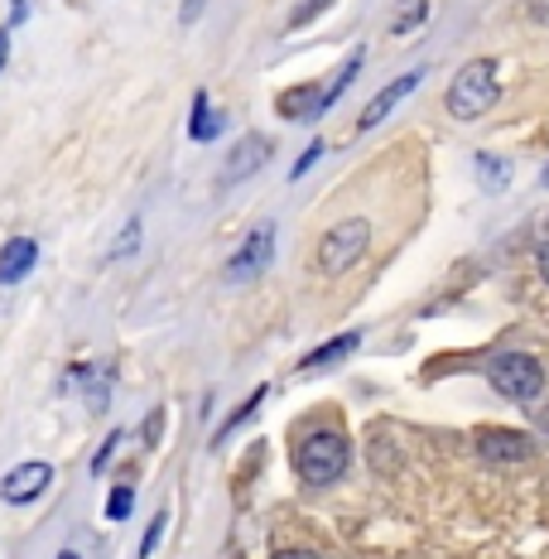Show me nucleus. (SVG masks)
<instances>
[{"label":"nucleus","mask_w":549,"mask_h":559,"mask_svg":"<svg viewBox=\"0 0 549 559\" xmlns=\"http://www.w3.org/2000/svg\"><path fill=\"white\" fill-rule=\"evenodd\" d=\"M135 247H140V223H131L121 231V247L111 251V261H121V255H135Z\"/></svg>","instance_id":"nucleus-19"},{"label":"nucleus","mask_w":549,"mask_h":559,"mask_svg":"<svg viewBox=\"0 0 549 559\" xmlns=\"http://www.w3.org/2000/svg\"><path fill=\"white\" fill-rule=\"evenodd\" d=\"M131 507H135V492H131V487H111L107 516H111V521H126V516H131Z\"/></svg>","instance_id":"nucleus-15"},{"label":"nucleus","mask_w":549,"mask_h":559,"mask_svg":"<svg viewBox=\"0 0 549 559\" xmlns=\"http://www.w3.org/2000/svg\"><path fill=\"white\" fill-rule=\"evenodd\" d=\"M419 78H425V73H419V68H415V73H405V78H395V83H385V87L377 92V97H371L367 107H361V116H357V126H361V131H377V126L385 121V116H391V111L401 107V102H405V97H410V92L419 87Z\"/></svg>","instance_id":"nucleus-8"},{"label":"nucleus","mask_w":549,"mask_h":559,"mask_svg":"<svg viewBox=\"0 0 549 559\" xmlns=\"http://www.w3.org/2000/svg\"><path fill=\"white\" fill-rule=\"evenodd\" d=\"M34 265H39V241L34 237H10L0 247V285H20Z\"/></svg>","instance_id":"nucleus-10"},{"label":"nucleus","mask_w":549,"mask_h":559,"mask_svg":"<svg viewBox=\"0 0 549 559\" xmlns=\"http://www.w3.org/2000/svg\"><path fill=\"white\" fill-rule=\"evenodd\" d=\"M271 559H313L309 550H279V555H271Z\"/></svg>","instance_id":"nucleus-25"},{"label":"nucleus","mask_w":549,"mask_h":559,"mask_svg":"<svg viewBox=\"0 0 549 559\" xmlns=\"http://www.w3.org/2000/svg\"><path fill=\"white\" fill-rule=\"evenodd\" d=\"M487 381H492L497 395L506 401H535L545 391V367L535 362L530 353H497L487 362Z\"/></svg>","instance_id":"nucleus-4"},{"label":"nucleus","mask_w":549,"mask_h":559,"mask_svg":"<svg viewBox=\"0 0 549 559\" xmlns=\"http://www.w3.org/2000/svg\"><path fill=\"white\" fill-rule=\"evenodd\" d=\"M347 463H353V444H347L343 429H313V435H303L299 449H295V468L309 487L337 483V477L347 473Z\"/></svg>","instance_id":"nucleus-1"},{"label":"nucleus","mask_w":549,"mask_h":559,"mask_svg":"<svg viewBox=\"0 0 549 559\" xmlns=\"http://www.w3.org/2000/svg\"><path fill=\"white\" fill-rule=\"evenodd\" d=\"M116 444H121V429H111V435H107V444L97 449V459H92V473H102V468H107V463H111V453H116Z\"/></svg>","instance_id":"nucleus-20"},{"label":"nucleus","mask_w":549,"mask_h":559,"mask_svg":"<svg viewBox=\"0 0 549 559\" xmlns=\"http://www.w3.org/2000/svg\"><path fill=\"white\" fill-rule=\"evenodd\" d=\"M198 5H203V0H183V25H193L198 20Z\"/></svg>","instance_id":"nucleus-24"},{"label":"nucleus","mask_w":549,"mask_h":559,"mask_svg":"<svg viewBox=\"0 0 549 559\" xmlns=\"http://www.w3.org/2000/svg\"><path fill=\"white\" fill-rule=\"evenodd\" d=\"M540 183H545V189H549V169H545V174H540Z\"/></svg>","instance_id":"nucleus-28"},{"label":"nucleus","mask_w":549,"mask_h":559,"mask_svg":"<svg viewBox=\"0 0 549 559\" xmlns=\"http://www.w3.org/2000/svg\"><path fill=\"white\" fill-rule=\"evenodd\" d=\"M477 453H482L487 463H521L535 453V444L525 435H516V429H487V435L477 439Z\"/></svg>","instance_id":"nucleus-9"},{"label":"nucleus","mask_w":549,"mask_h":559,"mask_svg":"<svg viewBox=\"0 0 549 559\" xmlns=\"http://www.w3.org/2000/svg\"><path fill=\"white\" fill-rule=\"evenodd\" d=\"M49 483H53V468H49L44 459L20 463V468H10L5 477H0V502H10V507H29V502H39V497L49 492Z\"/></svg>","instance_id":"nucleus-6"},{"label":"nucleus","mask_w":549,"mask_h":559,"mask_svg":"<svg viewBox=\"0 0 549 559\" xmlns=\"http://www.w3.org/2000/svg\"><path fill=\"white\" fill-rule=\"evenodd\" d=\"M25 15H29V0H10V25H20Z\"/></svg>","instance_id":"nucleus-22"},{"label":"nucleus","mask_w":549,"mask_h":559,"mask_svg":"<svg viewBox=\"0 0 549 559\" xmlns=\"http://www.w3.org/2000/svg\"><path fill=\"white\" fill-rule=\"evenodd\" d=\"M361 343V333H337L333 337V343H323V347H313V353L309 357H303V362H299V371H319V367H337V362H343V357L347 353H353V347Z\"/></svg>","instance_id":"nucleus-12"},{"label":"nucleus","mask_w":549,"mask_h":559,"mask_svg":"<svg viewBox=\"0 0 549 559\" xmlns=\"http://www.w3.org/2000/svg\"><path fill=\"white\" fill-rule=\"evenodd\" d=\"M501 87H497V63L492 58H473V63L458 68V78L449 83V111L458 121H477L497 107Z\"/></svg>","instance_id":"nucleus-2"},{"label":"nucleus","mask_w":549,"mask_h":559,"mask_svg":"<svg viewBox=\"0 0 549 559\" xmlns=\"http://www.w3.org/2000/svg\"><path fill=\"white\" fill-rule=\"evenodd\" d=\"M169 526V511H155V521H150V531H145V540H140V559H150L159 550V535H165Z\"/></svg>","instance_id":"nucleus-16"},{"label":"nucleus","mask_w":549,"mask_h":559,"mask_svg":"<svg viewBox=\"0 0 549 559\" xmlns=\"http://www.w3.org/2000/svg\"><path fill=\"white\" fill-rule=\"evenodd\" d=\"M58 559H77V555H73V550H63V555H58Z\"/></svg>","instance_id":"nucleus-27"},{"label":"nucleus","mask_w":549,"mask_h":559,"mask_svg":"<svg viewBox=\"0 0 549 559\" xmlns=\"http://www.w3.org/2000/svg\"><path fill=\"white\" fill-rule=\"evenodd\" d=\"M217 131H222L217 111L207 107V97H203V92H198V97H193V126H189V135H193V140H213Z\"/></svg>","instance_id":"nucleus-13"},{"label":"nucleus","mask_w":549,"mask_h":559,"mask_svg":"<svg viewBox=\"0 0 549 559\" xmlns=\"http://www.w3.org/2000/svg\"><path fill=\"white\" fill-rule=\"evenodd\" d=\"M329 5H333V0H299V10H295V20H289V29H303L309 20H319Z\"/></svg>","instance_id":"nucleus-17"},{"label":"nucleus","mask_w":549,"mask_h":559,"mask_svg":"<svg viewBox=\"0 0 549 559\" xmlns=\"http://www.w3.org/2000/svg\"><path fill=\"white\" fill-rule=\"evenodd\" d=\"M5 63H10V34L0 29V73H5Z\"/></svg>","instance_id":"nucleus-23"},{"label":"nucleus","mask_w":549,"mask_h":559,"mask_svg":"<svg viewBox=\"0 0 549 559\" xmlns=\"http://www.w3.org/2000/svg\"><path fill=\"white\" fill-rule=\"evenodd\" d=\"M477 169L487 174V189H501V183H506V169H501L497 155H477Z\"/></svg>","instance_id":"nucleus-18"},{"label":"nucleus","mask_w":549,"mask_h":559,"mask_svg":"<svg viewBox=\"0 0 549 559\" xmlns=\"http://www.w3.org/2000/svg\"><path fill=\"white\" fill-rule=\"evenodd\" d=\"M275 111L285 116V121H303V116H323V87H295L285 92V97L275 102Z\"/></svg>","instance_id":"nucleus-11"},{"label":"nucleus","mask_w":549,"mask_h":559,"mask_svg":"<svg viewBox=\"0 0 549 559\" xmlns=\"http://www.w3.org/2000/svg\"><path fill=\"white\" fill-rule=\"evenodd\" d=\"M540 275L549 280V241H540Z\"/></svg>","instance_id":"nucleus-26"},{"label":"nucleus","mask_w":549,"mask_h":559,"mask_svg":"<svg viewBox=\"0 0 549 559\" xmlns=\"http://www.w3.org/2000/svg\"><path fill=\"white\" fill-rule=\"evenodd\" d=\"M323 155V145H309V150H303V155H299V165H295V179H303V174H309V165H313V159H319Z\"/></svg>","instance_id":"nucleus-21"},{"label":"nucleus","mask_w":549,"mask_h":559,"mask_svg":"<svg viewBox=\"0 0 549 559\" xmlns=\"http://www.w3.org/2000/svg\"><path fill=\"white\" fill-rule=\"evenodd\" d=\"M271 261H275V227H271V223H261V227H255L251 237L237 247V255L227 261V280H231V285L261 280L265 271H271Z\"/></svg>","instance_id":"nucleus-5"},{"label":"nucleus","mask_w":549,"mask_h":559,"mask_svg":"<svg viewBox=\"0 0 549 559\" xmlns=\"http://www.w3.org/2000/svg\"><path fill=\"white\" fill-rule=\"evenodd\" d=\"M545 429H549V411H545Z\"/></svg>","instance_id":"nucleus-29"},{"label":"nucleus","mask_w":549,"mask_h":559,"mask_svg":"<svg viewBox=\"0 0 549 559\" xmlns=\"http://www.w3.org/2000/svg\"><path fill=\"white\" fill-rule=\"evenodd\" d=\"M367 247H371V223H367V217H347V223H337V227L323 231L319 271L323 275H347L361 255H367Z\"/></svg>","instance_id":"nucleus-3"},{"label":"nucleus","mask_w":549,"mask_h":559,"mask_svg":"<svg viewBox=\"0 0 549 559\" xmlns=\"http://www.w3.org/2000/svg\"><path fill=\"white\" fill-rule=\"evenodd\" d=\"M261 401H265V386H261V391H251V401H247V405H241V411H237V415H231V419H227V425H222L217 444H222V439H227V435H237V429H241V425H247V419H251L255 411H261Z\"/></svg>","instance_id":"nucleus-14"},{"label":"nucleus","mask_w":549,"mask_h":559,"mask_svg":"<svg viewBox=\"0 0 549 559\" xmlns=\"http://www.w3.org/2000/svg\"><path fill=\"white\" fill-rule=\"evenodd\" d=\"M271 155H275L271 135L237 140V145H231V155H227V169H222V183H241V179H251V174H261L265 165H271Z\"/></svg>","instance_id":"nucleus-7"}]
</instances>
